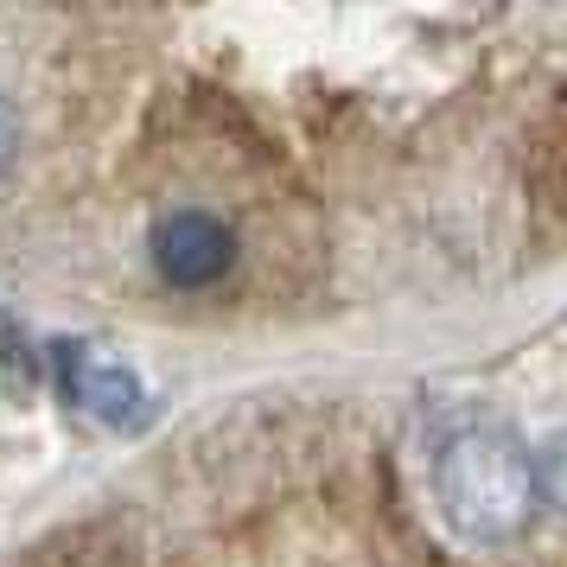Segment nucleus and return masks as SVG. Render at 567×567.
Segmentation results:
<instances>
[{
	"label": "nucleus",
	"mask_w": 567,
	"mask_h": 567,
	"mask_svg": "<svg viewBox=\"0 0 567 567\" xmlns=\"http://www.w3.org/2000/svg\"><path fill=\"white\" fill-rule=\"evenodd\" d=\"M434 497L446 529L472 548H504L542 511L536 453L511 427H460L434 453Z\"/></svg>",
	"instance_id": "nucleus-1"
},
{
	"label": "nucleus",
	"mask_w": 567,
	"mask_h": 567,
	"mask_svg": "<svg viewBox=\"0 0 567 567\" xmlns=\"http://www.w3.org/2000/svg\"><path fill=\"white\" fill-rule=\"evenodd\" d=\"M52 377H58V395L83 421L109 427V434H141L147 414H154V402H147V389H141V377L128 363L103 358V351H90L78 338H58L52 344Z\"/></svg>",
	"instance_id": "nucleus-2"
},
{
	"label": "nucleus",
	"mask_w": 567,
	"mask_h": 567,
	"mask_svg": "<svg viewBox=\"0 0 567 567\" xmlns=\"http://www.w3.org/2000/svg\"><path fill=\"white\" fill-rule=\"evenodd\" d=\"M154 268L179 293H205L236 268V230L210 210H173L154 224Z\"/></svg>",
	"instance_id": "nucleus-3"
},
{
	"label": "nucleus",
	"mask_w": 567,
	"mask_h": 567,
	"mask_svg": "<svg viewBox=\"0 0 567 567\" xmlns=\"http://www.w3.org/2000/svg\"><path fill=\"white\" fill-rule=\"evenodd\" d=\"M536 491H542V504H555V511L567 516V427L542 440V453H536Z\"/></svg>",
	"instance_id": "nucleus-4"
},
{
	"label": "nucleus",
	"mask_w": 567,
	"mask_h": 567,
	"mask_svg": "<svg viewBox=\"0 0 567 567\" xmlns=\"http://www.w3.org/2000/svg\"><path fill=\"white\" fill-rule=\"evenodd\" d=\"M13 154H20V115H13L7 96H0V173L13 166Z\"/></svg>",
	"instance_id": "nucleus-5"
}]
</instances>
